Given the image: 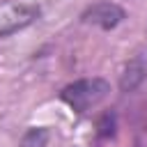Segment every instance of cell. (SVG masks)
Instances as JSON below:
<instances>
[{"label": "cell", "mask_w": 147, "mask_h": 147, "mask_svg": "<svg viewBox=\"0 0 147 147\" xmlns=\"http://www.w3.org/2000/svg\"><path fill=\"white\" fill-rule=\"evenodd\" d=\"M110 92V85L103 80V78H83V80H76L71 85H67L62 90V101L76 110V113H87L90 108L99 106Z\"/></svg>", "instance_id": "obj_1"}, {"label": "cell", "mask_w": 147, "mask_h": 147, "mask_svg": "<svg viewBox=\"0 0 147 147\" xmlns=\"http://www.w3.org/2000/svg\"><path fill=\"white\" fill-rule=\"evenodd\" d=\"M46 145H48V131L46 129H30L21 140V147H46Z\"/></svg>", "instance_id": "obj_4"}, {"label": "cell", "mask_w": 147, "mask_h": 147, "mask_svg": "<svg viewBox=\"0 0 147 147\" xmlns=\"http://www.w3.org/2000/svg\"><path fill=\"white\" fill-rule=\"evenodd\" d=\"M85 23H92V25H99L103 30H113L117 23H122L124 18V9L115 2H96L92 7H87L80 16Z\"/></svg>", "instance_id": "obj_3"}, {"label": "cell", "mask_w": 147, "mask_h": 147, "mask_svg": "<svg viewBox=\"0 0 147 147\" xmlns=\"http://www.w3.org/2000/svg\"><path fill=\"white\" fill-rule=\"evenodd\" d=\"M39 16V7L30 2H5L0 5V37L14 34Z\"/></svg>", "instance_id": "obj_2"}]
</instances>
